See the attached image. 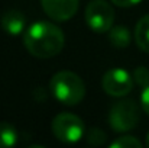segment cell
Masks as SVG:
<instances>
[{
    "mask_svg": "<svg viewBox=\"0 0 149 148\" xmlns=\"http://www.w3.org/2000/svg\"><path fill=\"white\" fill-rule=\"evenodd\" d=\"M23 44L29 54L36 58H52L62 51L65 36L56 25L41 20L26 29Z\"/></svg>",
    "mask_w": 149,
    "mask_h": 148,
    "instance_id": "cell-1",
    "label": "cell"
},
{
    "mask_svg": "<svg viewBox=\"0 0 149 148\" xmlns=\"http://www.w3.org/2000/svg\"><path fill=\"white\" fill-rule=\"evenodd\" d=\"M49 90L58 102L68 106L78 105L86 96V84L83 79L72 71L56 73L51 79Z\"/></svg>",
    "mask_w": 149,
    "mask_h": 148,
    "instance_id": "cell-2",
    "label": "cell"
},
{
    "mask_svg": "<svg viewBox=\"0 0 149 148\" xmlns=\"http://www.w3.org/2000/svg\"><path fill=\"white\" fill-rule=\"evenodd\" d=\"M139 106L129 99L116 102L109 112V125L114 132H127L139 123Z\"/></svg>",
    "mask_w": 149,
    "mask_h": 148,
    "instance_id": "cell-3",
    "label": "cell"
},
{
    "mask_svg": "<svg viewBox=\"0 0 149 148\" xmlns=\"http://www.w3.org/2000/svg\"><path fill=\"white\" fill-rule=\"evenodd\" d=\"M51 129L56 140L65 144H74L84 135V122L77 115L62 112L54 118Z\"/></svg>",
    "mask_w": 149,
    "mask_h": 148,
    "instance_id": "cell-4",
    "label": "cell"
},
{
    "mask_svg": "<svg viewBox=\"0 0 149 148\" xmlns=\"http://www.w3.org/2000/svg\"><path fill=\"white\" fill-rule=\"evenodd\" d=\"M86 22L96 34H106L113 28L114 9L106 0H91L86 7Z\"/></svg>",
    "mask_w": 149,
    "mask_h": 148,
    "instance_id": "cell-5",
    "label": "cell"
},
{
    "mask_svg": "<svg viewBox=\"0 0 149 148\" xmlns=\"http://www.w3.org/2000/svg\"><path fill=\"white\" fill-rule=\"evenodd\" d=\"M133 76L123 68H111L104 73L101 79L103 90L113 97H123L133 89Z\"/></svg>",
    "mask_w": 149,
    "mask_h": 148,
    "instance_id": "cell-6",
    "label": "cell"
},
{
    "mask_svg": "<svg viewBox=\"0 0 149 148\" xmlns=\"http://www.w3.org/2000/svg\"><path fill=\"white\" fill-rule=\"evenodd\" d=\"M41 4L52 20L65 22L77 13L80 0H41Z\"/></svg>",
    "mask_w": 149,
    "mask_h": 148,
    "instance_id": "cell-7",
    "label": "cell"
},
{
    "mask_svg": "<svg viewBox=\"0 0 149 148\" xmlns=\"http://www.w3.org/2000/svg\"><path fill=\"white\" fill-rule=\"evenodd\" d=\"M1 28L9 35H19L26 28V18L20 10L9 9L1 15Z\"/></svg>",
    "mask_w": 149,
    "mask_h": 148,
    "instance_id": "cell-8",
    "label": "cell"
},
{
    "mask_svg": "<svg viewBox=\"0 0 149 148\" xmlns=\"http://www.w3.org/2000/svg\"><path fill=\"white\" fill-rule=\"evenodd\" d=\"M135 41L143 52L149 54V15H145L138 22L135 28Z\"/></svg>",
    "mask_w": 149,
    "mask_h": 148,
    "instance_id": "cell-9",
    "label": "cell"
},
{
    "mask_svg": "<svg viewBox=\"0 0 149 148\" xmlns=\"http://www.w3.org/2000/svg\"><path fill=\"white\" fill-rule=\"evenodd\" d=\"M109 41L114 48H126L130 44V32L126 26H113L109 31Z\"/></svg>",
    "mask_w": 149,
    "mask_h": 148,
    "instance_id": "cell-10",
    "label": "cell"
},
{
    "mask_svg": "<svg viewBox=\"0 0 149 148\" xmlns=\"http://www.w3.org/2000/svg\"><path fill=\"white\" fill-rule=\"evenodd\" d=\"M17 142V131L12 123L0 122V148L13 147Z\"/></svg>",
    "mask_w": 149,
    "mask_h": 148,
    "instance_id": "cell-11",
    "label": "cell"
},
{
    "mask_svg": "<svg viewBox=\"0 0 149 148\" xmlns=\"http://www.w3.org/2000/svg\"><path fill=\"white\" fill-rule=\"evenodd\" d=\"M141 147H142V142L138 138L130 137V135H123V137L114 140L110 144V148H141Z\"/></svg>",
    "mask_w": 149,
    "mask_h": 148,
    "instance_id": "cell-12",
    "label": "cell"
},
{
    "mask_svg": "<svg viewBox=\"0 0 149 148\" xmlns=\"http://www.w3.org/2000/svg\"><path fill=\"white\" fill-rule=\"evenodd\" d=\"M132 76H133V80L136 81V84H139L141 87L149 86V70L146 67L141 65V67L135 68Z\"/></svg>",
    "mask_w": 149,
    "mask_h": 148,
    "instance_id": "cell-13",
    "label": "cell"
},
{
    "mask_svg": "<svg viewBox=\"0 0 149 148\" xmlns=\"http://www.w3.org/2000/svg\"><path fill=\"white\" fill-rule=\"evenodd\" d=\"M87 141L91 144V145H101L104 141H106V134L99 129V128H93L90 129V132L87 134Z\"/></svg>",
    "mask_w": 149,
    "mask_h": 148,
    "instance_id": "cell-14",
    "label": "cell"
},
{
    "mask_svg": "<svg viewBox=\"0 0 149 148\" xmlns=\"http://www.w3.org/2000/svg\"><path fill=\"white\" fill-rule=\"evenodd\" d=\"M141 106H142V110L146 115H149V86L143 87L141 93Z\"/></svg>",
    "mask_w": 149,
    "mask_h": 148,
    "instance_id": "cell-15",
    "label": "cell"
},
{
    "mask_svg": "<svg viewBox=\"0 0 149 148\" xmlns=\"http://www.w3.org/2000/svg\"><path fill=\"white\" fill-rule=\"evenodd\" d=\"M142 0H111L113 4L119 6V7H130V6H136L138 3H141Z\"/></svg>",
    "mask_w": 149,
    "mask_h": 148,
    "instance_id": "cell-16",
    "label": "cell"
},
{
    "mask_svg": "<svg viewBox=\"0 0 149 148\" xmlns=\"http://www.w3.org/2000/svg\"><path fill=\"white\" fill-rule=\"evenodd\" d=\"M146 145L149 147V132H148V135H146Z\"/></svg>",
    "mask_w": 149,
    "mask_h": 148,
    "instance_id": "cell-17",
    "label": "cell"
}]
</instances>
